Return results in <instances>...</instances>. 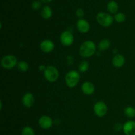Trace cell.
I'll use <instances>...</instances> for the list:
<instances>
[{"instance_id":"obj_1","label":"cell","mask_w":135,"mask_h":135,"mask_svg":"<svg viewBox=\"0 0 135 135\" xmlns=\"http://www.w3.org/2000/svg\"><path fill=\"white\" fill-rule=\"evenodd\" d=\"M96 45L93 41L86 40L83 42L79 48V54L83 57L88 58L96 53Z\"/></svg>"},{"instance_id":"obj_15","label":"cell","mask_w":135,"mask_h":135,"mask_svg":"<svg viewBox=\"0 0 135 135\" xmlns=\"http://www.w3.org/2000/svg\"><path fill=\"white\" fill-rule=\"evenodd\" d=\"M118 4L115 1H113V0L109 1L108 5H107V9H108V12L109 13H112V14L115 15L118 11Z\"/></svg>"},{"instance_id":"obj_6","label":"cell","mask_w":135,"mask_h":135,"mask_svg":"<svg viewBox=\"0 0 135 135\" xmlns=\"http://www.w3.org/2000/svg\"><path fill=\"white\" fill-rule=\"evenodd\" d=\"M60 41L63 46L65 47L71 46L74 42L73 34L69 30H65L61 34Z\"/></svg>"},{"instance_id":"obj_13","label":"cell","mask_w":135,"mask_h":135,"mask_svg":"<svg viewBox=\"0 0 135 135\" xmlns=\"http://www.w3.org/2000/svg\"><path fill=\"white\" fill-rule=\"evenodd\" d=\"M22 104L26 108H30L34 104V97L31 92H26L22 98Z\"/></svg>"},{"instance_id":"obj_8","label":"cell","mask_w":135,"mask_h":135,"mask_svg":"<svg viewBox=\"0 0 135 135\" xmlns=\"http://www.w3.org/2000/svg\"><path fill=\"white\" fill-rule=\"evenodd\" d=\"M76 28L80 33L85 34L90 30V23L88 22V21H86L84 18H80V19L78 20L77 22H76Z\"/></svg>"},{"instance_id":"obj_4","label":"cell","mask_w":135,"mask_h":135,"mask_svg":"<svg viewBox=\"0 0 135 135\" xmlns=\"http://www.w3.org/2000/svg\"><path fill=\"white\" fill-rule=\"evenodd\" d=\"M44 75L46 80L49 83H54L59 79V73L56 67L49 65L46 67V70L44 72Z\"/></svg>"},{"instance_id":"obj_27","label":"cell","mask_w":135,"mask_h":135,"mask_svg":"<svg viewBox=\"0 0 135 135\" xmlns=\"http://www.w3.org/2000/svg\"><path fill=\"white\" fill-rule=\"evenodd\" d=\"M43 3H50L51 1H53V0H40Z\"/></svg>"},{"instance_id":"obj_25","label":"cell","mask_w":135,"mask_h":135,"mask_svg":"<svg viewBox=\"0 0 135 135\" xmlns=\"http://www.w3.org/2000/svg\"><path fill=\"white\" fill-rule=\"evenodd\" d=\"M121 129H123V126L121 124H116V125H115V129L117 131H119L121 130Z\"/></svg>"},{"instance_id":"obj_17","label":"cell","mask_w":135,"mask_h":135,"mask_svg":"<svg viewBox=\"0 0 135 135\" xmlns=\"http://www.w3.org/2000/svg\"><path fill=\"white\" fill-rule=\"evenodd\" d=\"M110 40L108 39V38H104V39L102 40L99 42L98 45V47L99 50H100V51H104V50H108L109 47V46H110Z\"/></svg>"},{"instance_id":"obj_23","label":"cell","mask_w":135,"mask_h":135,"mask_svg":"<svg viewBox=\"0 0 135 135\" xmlns=\"http://www.w3.org/2000/svg\"><path fill=\"white\" fill-rule=\"evenodd\" d=\"M42 7V1H39V0H34L31 4L32 9L34 10H39Z\"/></svg>"},{"instance_id":"obj_19","label":"cell","mask_w":135,"mask_h":135,"mask_svg":"<svg viewBox=\"0 0 135 135\" xmlns=\"http://www.w3.org/2000/svg\"><path fill=\"white\" fill-rule=\"evenodd\" d=\"M17 69H18V71H20L21 72L25 73L26 71H27L28 70L29 65L26 61H19L17 64Z\"/></svg>"},{"instance_id":"obj_14","label":"cell","mask_w":135,"mask_h":135,"mask_svg":"<svg viewBox=\"0 0 135 135\" xmlns=\"http://www.w3.org/2000/svg\"><path fill=\"white\" fill-rule=\"evenodd\" d=\"M125 63V58L121 54H117L112 59V64L115 68H121Z\"/></svg>"},{"instance_id":"obj_10","label":"cell","mask_w":135,"mask_h":135,"mask_svg":"<svg viewBox=\"0 0 135 135\" xmlns=\"http://www.w3.org/2000/svg\"><path fill=\"white\" fill-rule=\"evenodd\" d=\"M40 127L43 129H49L53 125V120L47 115H42L38 120Z\"/></svg>"},{"instance_id":"obj_26","label":"cell","mask_w":135,"mask_h":135,"mask_svg":"<svg viewBox=\"0 0 135 135\" xmlns=\"http://www.w3.org/2000/svg\"><path fill=\"white\" fill-rule=\"evenodd\" d=\"M46 67H45L44 65H40L39 67V69H40V71H43L44 72L45 71V70H46Z\"/></svg>"},{"instance_id":"obj_20","label":"cell","mask_w":135,"mask_h":135,"mask_svg":"<svg viewBox=\"0 0 135 135\" xmlns=\"http://www.w3.org/2000/svg\"><path fill=\"white\" fill-rule=\"evenodd\" d=\"M89 63L87 61H83L79 64V70L80 73H85L89 69Z\"/></svg>"},{"instance_id":"obj_2","label":"cell","mask_w":135,"mask_h":135,"mask_svg":"<svg viewBox=\"0 0 135 135\" xmlns=\"http://www.w3.org/2000/svg\"><path fill=\"white\" fill-rule=\"evenodd\" d=\"M80 75L76 70L69 71L65 75V84L69 88H74L79 84L80 81Z\"/></svg>"},{"instance_id":"obj_3","label":"cell","mask_w":135,"mask_h":135,"mask_svg":"<svg viewBox=\"0 0 135 135\" xmlns=\"http://www.w3.org/2000/svg\"><path fill=\"white\" fill-rule=\"evenodd\" d=\"M96 20L99 25L103 27H109L112 26L114 21V17H112L109 13L105 12H100L96 15Z\"/></svg>"},{"instance_id":"obj_11","label":"cell","mask_w":135,"mask_h":135,"mask_svg":"<svg viewBox=\"0 0 135 135\" xmlns=\"http://www.w3.org/2000/svg\"><path fill=\"white\" fill-rule=\"evenodd\" d=\"M123 130L125 135H135V121H127L123 125Z\"/></svg>"},{"instance_id":"obj_9","label":"cell","mask_w":135,"mask_h":135,"mask_svg":"<svg viewBox=\"0 0 135 135\" xmlns=\"http://www.w3.org/2000/svg\"><path fill=\"white\" fill-rule=\"evenodd\" d=\"M54 47H55V44L50 40H44L42 41L40 44V50L43 52L46 53V54L51 52L54 50Z\"/></svg>"},{"instance_id":"obj_16","label":"cell","mask_w":135,"mask_h":135,"mask_svg":"<svg viewBox=\"0 0 135 135\" xmlns=\"http://www.w3.org/2000/svg\"><path fill=\"white\" fill-rule=\"evenodd\" d=\"M53 15V11L51 8L48 5H46L44 7L41 11V15H42V18L44 19H49Z\"/></svg>"},{"instance_id":"obj_22","label":"cell","mask_w":135,"mask_h":135,"mask_svg":"<svg viewBox=\"0 0 135 135\" xmlns=\"http://www.w3.org/2000/svg\"><path fill=\"white\" fill-rule=\"evenodd\" d=\"M22 135H35V133L31 127L25 126L22 130Z\"/></svg>"},{"instance_id":"obj_24","label":"cell","mask_w":135,"mask_h":135,"mask_svg":"<svg viewBox=\"0 0 135 135\" xmlns=\"http://www.w3.org/2000/svg\"><path fill=\"white\" fill-rule=\"evenodd\" d=\"M76 15L78 18H79V19L83 18V17H84V11L83 10V9H82V8H79V9H76Z\"/></svg>"},{"instance_id":"obj_7","label":"cell","mask_w":135,"mask_h":135,"mask_svg":"<svg viewBox=\"0 0 135 135\" xmlns=\"http://www.w3.org/2000/svg\"><path fill=\"white\" fill-rule=\"evenodd\" d=\"M94 112L99 117H103L108 112V106L102 101L97 102L94 105Z\"/></svg>"},{"instance_id":"obj_21","label":"cell","mask_w":135,"mask_h":135,"mask_svg":"<svg viewBox=\"0 0 135 135\" xmlns=\"http://www.w3.org/2000/svg\"><path fill=\"white\" fill-rule=\"evenodd\" d=\"M114 20L119 23H121V22H123L125 21L126 16L123 13H121V12L117 13L114 16Z\"/></svg>"},{"instance_id":"obj_18","label":"cell","mask_w":135,"mask_h":135,"mask_svg":"<svg viewBox=\"0 0 135 135\" xmlns=\"http://www.w3.org/2000/svg\"><path fill=\"white\" fill-rule=\"evenodd\" d=\"M124 113L129 118L135 117V108L132 106H128L124 110Z\"/></svg>"},{"instance_id":"obj_5","label":"cell","mask_w":135,"mask_h":135,"mask_svg":"<svg viewBox=\"0 0 135 135\" xmlns=\"http://www.w3.org/2000/svg\"><path fill=\"white\" fill-rule=\"evenodd\" d=\"M18 60L17 57L13 55H7L1 60V65L5 69H12L17 66Z\"/></svg>"},{"instance_id":"obj_12","label":"cell","mask_w":135,"mask_h":135,"mask_svg":"<svg viewBox=\"0 0 135 135\" xmlns=\"http://www.w3.org/2000/svg\"><path fill=\"white\" fill-rule=\"evenodd\" d=\"M81 89L83 93L87 96H90L93 94L95 91V86L91 82L86 81L83 83L81 86Z\"/></svg>"}]
</instances>
